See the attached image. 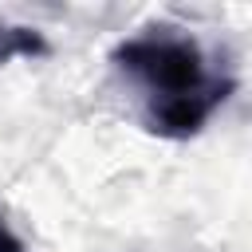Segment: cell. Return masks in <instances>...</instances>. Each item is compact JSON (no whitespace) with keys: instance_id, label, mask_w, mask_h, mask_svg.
I'll return each mask as SVG.
<instances>
[{"instance_id":"3","label":"cell","mask_w":252,"mask_h":252,"mask_svg":"<svg viewBox=\"0 0 252 252\" xmlns=\"http://www.w3.org/2000/svg\"><path fill=\"white\" fill-rule=\"evenodd\" d=\"M0 252H28V248H24V240L16 236V228L4 220V213H0Z\"/></svg>"},{"instance_id":"2","label":"cell","mask_w":252,"mask_h":252,"mask_svg":"<svg viewBox=\"0 0 252 252\" xmlns=\"http://www.w3.org/2000/svg\"><path fill=\"white\" fill-rule=\"evenodd\" d=\"M16 55H47V39L35 32V28H16V24H4L0 20V67Z\"/></svg>"},{"instance_id":"1","label":"cell","mask_w":252,"mask_h":252,"mask_svg":"<svg viewBox=\"0 0 252 252\" xmlns=\"http://www.w3.org/2000/svg\"><path fill=\"white\" fill-rule=\"evenodd\" d=\"M114 75L134 98L138 122L158 138H193L236 91V75L197 35L173 24H150L110 55Z\"/></svg>"}]
</instances>
